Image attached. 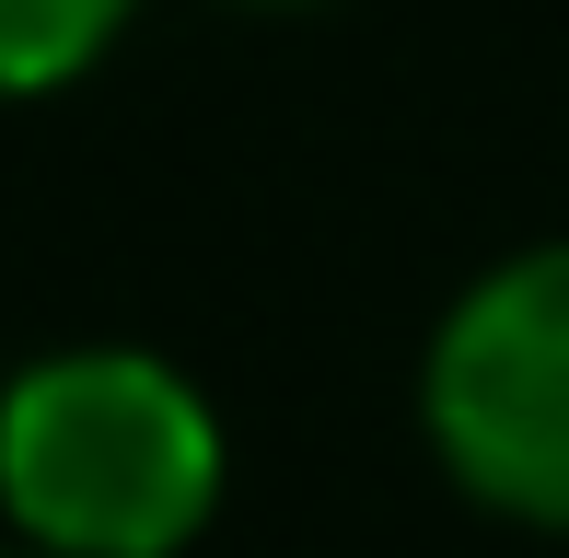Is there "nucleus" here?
Wrapping results in <instances>:
<instances>
[{"label":"nucleus","instance_id":"20e7f679","mask_svg":"<svg viewBox=\"0 0 569 558\" xmlns=\"http://www.w3.org/2000/svg\"><path fill=\"white\" fill-rule=\"evenodd\" d=\"M232 12H315V0H232Z\"/></svg>","mask_w":569,"mask_h":558},{"label":"nucleus","instance_id":"39448f33","mask_svg":"<svg viewBox=\"0 0 569 558\" xmlns=\"http://www.w3.org/2000/svg\"><path fill=\"white\" fill-rule=\"evenodd\" d=\"M0 558H36V547H0Z\"/></svg>","mask_w":569,"mask_h":558},{"label":"nucleus","instance_id":"f257e3e1","mask_svg":"<svg viewBox=\"0 0 569 558\" xmlns=\"http://www.w3.org/2000/svg\"><path fill=\"white\" fill-rule=\"evenodd\" d=\"M232 442L187 361L128 338L0 372V524L36 558H187L221 524Z\"/></svg>","mask_w":569,"mask_h":558},{"label":"nucleus","instance_id":"f03ea898","mask_svg":"<svg viewBox=\"0 0 569 558\" xmlns=\"http://www.w3.org/2000/svg\"><path fill=\"white\" fill-rule=\"evenodd\" d=\"M419 442L477 512L569 536V233L511 245L419 349Z\"/></svg>","mask_w":569,"mask_h":558},{"label":"nucleus","instance_id":"7ed1b4c3","mask_svg":"<svg viewBox=\"0 0 569 558\" xmlns=\"http://www.w3.org/2000/svg\"><path fill=\"white\" fill-rule=\"evenodd\" d=\"M128 12H140V0H0V106L70 93L128 36Z\"/></svg>","mask_w":569,"mask_h":558}]
</instances>
